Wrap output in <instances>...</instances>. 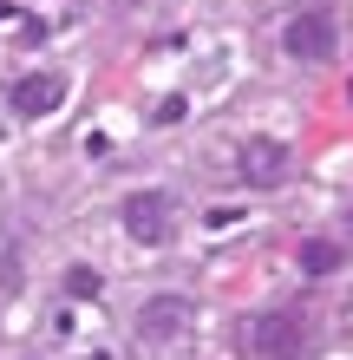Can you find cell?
<instances>
[{
	"mask_svg": "<svg viewBox=\"0 0 353 360\" xmlns=\"http://www.w3.org/2000/svg\"><path fill=\"white\" fill-rule=\"evenodd\" d=\"M190 302H183V295H151V302L138 308V334L144 341H171V334H183L190 328Z\"/></svg>",
	"mask_w": 353,
	"mask_h": 360,
	"instance_id": "5",
	"label": "cell"
},
{
	"mask_svg": "<svg viewBox=\"0 0 353 360\" xmlns=\"http://www.w3.org/2000/svg\"><path fill=\"white\" fill-rule=\"evenodd\" d=\"M59 98H66V79L59 72H27L13 86V112L20 118H46V112H59Z\"/></svg>",
	"mask_w": 353,
	"mask_h": 360,
	"instance_id": "6",
	"label": "cell"
},
{
	"mask_svg": "<svg viewBox=\"0 0 353 360\" xmlns=\"http://www.w3.org/2000/svg\"><path fill=\"white\" fill-rule=\"evenodd\" d=\"M347 105H353V79H347Z\"/></svg>",
	"mask_w": 353,
	"mask_h": 360,
	"instance_id": "10",
	"label": "cell"
},
{
	"mask_svg": "<svg viewBox=\"0 0 353 360\" xmlns=\"http://www.w3.org/2000/svg\"><path fill=\"white\" fill-rule=\"evenodd\" d=\"M98 288H105V275H98V269H86V262L66 269V295H72V302H98Z\"/></svg>",
	"mask_w": 353,
	"mask_h": 360,
	"instance_id": "8",
	"label": "cell"
},
{
	"mask_svg": "<svg viewBox=\"0 0 353 360\" xmlns=\"http://www.w3.org/2000/svg\"><path fill=\"white\" fill-rule=\"evenodd\" d=\"M236 171H242V184L275 190V184H288V171H295V151H288L281 138H248L236 151Z\"/></svg>",
	"mask_w": 353,
	"mask_h": 360,
	"instance_id": "3",
	"label": "cell"
},
{
	"mask_svg": "<svg viewBox=\"0 0 353 360\" xmlns=\"http://www.w3.org/2000/svg\"><path fill=\"white\" fill-rule=\"evenodd\" d=\"M295 262H301V275H334V269H340V243H327V236H301Z\"/></svg>",
	"mask_w": 353,
	"mask_h": 360,
	"instance_id": "7",
	"label": "cell"
},
{
	"mask_svg": "<svg viewBox=\"0 0 353 360\" xmlns=\"http://www.w3.org/2000/svg\"><path fill=\"white\" fill-rule=\"evenodd\" d=\"M242 341L255 360H295L301 341H307V321H301V308H262L255 321L242 328Z\"/></svg>",
	"mask_w": 353,
	"mask_h": 360,
	"instance_id": "1",
	"label": "cell"
},
{
	"mask_svg": "<svg viewBox=\"0 0 353 360\" xmlns=\"http://www.w3.org/2000/svg\"><path fill=\"white\" fill-rule=\"evenodd\" d=\"M347 236H353V203H347Z\"/></svg>",
	"mask_w": 353,
	"mask_h": 360,
	"instance_id": "9",
	"label": "cell"
},
{
	"mask_svg": "<svg viewBox=\"0 0 353 360\" xmlns=\"http://www.w3.org/2000/svg\"><path fill=\"white\" fill-rule=\"evenodd\" d=\"M281 46L295 53V59H334V46H340V20L327 13V7H301L295 20H288Z\"/></svg>",
	"mask_w": 353,
	"mask_h": 360,
	"instance_id": "2",
	"label": "cell"
},
{
	"mask_svg": "<svg viewBox=\"0 0 353 360\" xmlns=\"http://www.w3.org/2000/svg\"><path fill=\"white\" fill-rule=\"evenodd\" d=\"M124 229H131L138 243H171V229H177V210H171V197L164 190H138L131 203H124Z\"/></svg>",
	"mask_w": 353,
	"mask_h": 360,
	"instance_id": "4",
	"label": "cell"
}]
</instances>
